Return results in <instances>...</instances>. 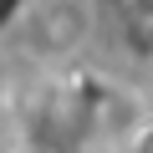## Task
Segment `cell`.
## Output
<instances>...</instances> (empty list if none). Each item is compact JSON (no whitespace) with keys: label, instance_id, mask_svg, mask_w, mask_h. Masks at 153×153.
Instances as JSON below:
<instances>
[{"label":"cell","instance_id":"obj_1","mask_svg":"<svg viewBox=\"0 0 153 153\" xmlns=\"http://www.w3.org/2000/svg\"><path fill=\"white\" fill-rule=\"evenodd\" d=\"M97 31V0H31L16 21V41L36 61H71Z\"/></svg>","mask_w":153,"mask_h":153},{"label":"cell","instance_id":"obj_2","mask_svg":"<svg viewBox=\"0 0 153 153\" xmlns=\"http://www.w3.org/2000/svg\"><path fill=\"white\" fill-rule=\"evenodd\" d=\"M10 153H56V148H51L46 138H36V133H31V138H21V143H10Z\"/></svg>","mask_w":153,"mask_h":153}]
</instances>
